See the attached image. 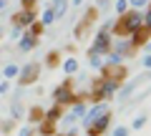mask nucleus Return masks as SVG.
Returning a JSON list of instances; mask_svg holds the SVG:
<instances>
[{
  "instance_id": "1",
  "label": "nucleus",
  "mask_w": 151,
  "mask_h": 136,
  "mask_svg": "<svg viewBox=\"0 0 151 136\" xmlns=\"http://www.w3.org/2000/svg\"><path fill=\"white\" fill-rule=\"evenodd\" d=\"M76 98H78V96H76V91H73V83H70V78H65L60 86L53 88V101H55L58 106H63V109H65V106H70Z\"/></svg>"
},
{
  "instance_id": "2",
  "label": "nucleus",
  "mask_w": 151,
  "mask_h": 136,
  "mask_svg": "<svg viewBox=\"0 0 151 136\" xmlns=\"http://www.w3.org/2000/svg\"><path fill=\"white\" fill-rule=\"evenodd\" d=\"M111 43H113V35L108 30H98L96 33V38H93V43L88 45V53H93V55H106L108 50H111Z\"/></svg>"
},
{
  "instance_id": "3",
  "label": "nucleus",
  "mask_w": 151,
  "mask_h": 136,
  "mask_svg": "<svg viewBox=\"0 0 151 136\" xmlns=\"http://www.w3.org/2000/svg\"><path fill=\"white\" fill-rule=\"evenodd\" d=\"M38 78H40V63H35V60H33V63H25L20 71H18V83H20V86H30Z\"/></svg>"
},
{
  "instance_id": "4",
  "label": "nucleus",
  "mask_w": 151,
  "mask_h": 136,
  "mask_svg": "<svg viewBox=\"0 0 151 136\" xmlns=\"http://www.w3.org/2000/svg\"><path fill=\"white\" fill-rule=\"evenodd\" d=\"M106 111H108V104H106V101H101V104H91V109H86V114L81 116V121H78V124L88 131V129H91V124H93L101 114H106Z\"/></svg>"
},
{
  "instance_id": "5",
  "label": "nucleus",
  "mask_w": 151,
  "mask_h": 136,
  "mask_svg": "<svg viewBox=\"0 0 151 136\" xmlns=\"http://www.w3.org/2000/svg\"><path fill=\"white\" fill-rule=\"evenodd\" d=\"M96 86H98V91L103 93V98L108 101V98H113V96H116V91L121 88V81H116V78H111V76H103V78H98Z\"/></svg>"
},
{
  "instance_id": "6",
  "label": "nucleus",
  "mask_w": 151,
  "mask_h": 136,
  "mask_svg": "<svg viewBox=\"0 0 151 136\" xmlns=\"http://www.w3.org/2000/svg\"><path fill=\"white\" fill-rule=\"evenodd\" d=\"M111 50L113 53H119L124 60H129L131 58V53H134V43H131V38H113V43H111Z\"/></svg>"
},
{
  "instance_id": "7",
  "label": "nucleus",
  "mask_w": 151,
  "mask_h": 136,
  "mask_svg": "<svg viewBox=\"0 0 151 136\" xmlns=\"http://www.w3.org/2000/svg\"><path fill=\"white\" fill-rule=\"evenodd\" d=\"M10 20L18 23V25H23V28H28L30 23L38 20V13H35V8H20L15 15H10Z\"/></svg>"
},
{
  "instance_id": "8",
  "label": "nucleus",
  "mask_w": 151,
  "mask_h": 136,
  "mask_svg": "<svg viewBox=\"0 0 151 136\" xmlns=\"http://www.w3.org/2000/svg\"><path fill=\"white\" fill-rule=\"evenodd\" d=\"M108 124H111V111L101 114V116H98V119L91 124V129H88V131H91V134H98V136H103V134H106V129H108Z\"/></svg>"
},
{
  "instance_id": "9",
  "label": "nucleus",
  "mask_w": 151,
  "mask_h": 136,
  "mask_svg": "<svg viewBox=\"0 0 151 136\" xmlns=\"http://www.w3.org/2000/svg\"><path fill=\"white\" fill-rule=\"evenodd\" d=\"M18 48H20V53H30V50L38 48V38L30 33H23V38L18 40Z\"/></svg>"
},
{
  "instance_id": "10",
  "label": "nucleus",
  "mask_w": 151,
  "mask_h": 136,
  "mask_svg": "<svg viewBox=\"0 0 151 136\" xmlns=\"http://www.w3.org/2000/svg\"><path fill=\"white\" fill-rule=\"evenodd\" d=\"M129 38H131V43H134V48H139V45H144L146 40L151 38V30H149V28H144V25H141V28H139L136 33H131Z\"/></svg>"
},
{
  "instance_id": "11",
  "label": "nucleus",
  "mask_w": 151,
  "mask_h": 136,
  "mask_svg": "<svg viewBox=\"0 0 151 136\" xmlns=\"http://www.w3.org/2000/svg\"><path fill=\"white\" fill-rule=\"evenodd\" d=\"M63 106H58V104H53V106H50V109H45L43 111V119L45 121H50V124H58V121H60V116H63Z\"/></svg>"
},
{
  "instance_id": "12",
  "label": "nucleus",
  "mask_w": 151,
  "mask_h": 136,
  "mask_svg": "<svg viewBox=\"0 0 151 136\" xmlns=\"http://www.w3.org/2000/svg\"><path fill=\"white\" fill-rule=\"evenodd\" d=\"M48 8L53 10L55 20H58V18H63L68 13V0H48Z\"/></svg>"
},
{
  "instance_id": "13",
  "label": "nucleus",
  "mask_w": 151,
  "mask_h": 136,
  "mask_svg": "<svg viewBox=\"0 0 151 136\" xmlns=\"http://www.w3.org/2000/svg\"><path fill=\"white\" fill-rule=\"evenodd\" d=\"M60 68H63L65 76H76V73H78V60H76L73 55H68V58L60 63Z\"/></svg>"
},
{
  "instance_id": "14",
  "label": "nucleus",
  "mask_w": 151,
  "mask_h": 136,
  "mask_svg": "<svg viewBox=\"0 0 151 136\" xmlns=\"http://www.w3.org/2000/svg\"><path fill=\"white\" fill-rule=\"evenodd\" d=\"M10 119H25V106L20 104V101H13L10 104Z\"/></svg>"
},
{
  "instance_id": "15",
  "label": "nucleus",
  "mask_w": 151,
  "mask_h": 136,
  "mask_svg": "<svg viewBox=\"0 0 151 136\" xmlns=\"http://www.w3.org/2000/svg\"><path fill=\"white\" fill-rule=\"evenodd\" d=\"M18 71H20V65H15V63H8L5 68H3V78H5V81H13V78H18Z\"/></svg>"
},
{
  "instance_id": "16",
  "label": "nucleus",
  "mask_w": 151,
  "mask_h": 136,
  "mask_svg": "<svg viewBox=\"0 0 151 136\" xmlns=\"http://www.w3.org/2000/svg\"><path fill=\"white\" fill-rule=\"evenodd\" d=\"M38 134L40 136H53L55 134V124H50V121H40V126H38Z\"/></svg>"
},
{
  "instance_id": "17",
  "label": "nucleus",
  "mask_w": 151,
  "mask_h": 136,
  "mask_svg": "<svg viewBox=\"0 0 151 136\" xmlns=\"http://www.w3.org/2000/svg\"><path fill=\"white\" fill-rule=\"evenodd\" d=\"M38 20L43 23V25H53V23H55V15H53V10H50V8L45 5V10L40 13V15H38Z\"/></svg>"
},
{
  "instance_id": "18",
  "label": "nucleus",
  "mask_w": 151,
  "mask_h": 136,
  "mask_svg": "<svg viewBox=\"0 0 151 136\" xmlns=\"http://www.w3.org/2000/svg\"><path fill=\"white\" fill-rule=\"evenodd\" d=\"M43 23H40V20H35V23H30V25H28L25 28V33H30V35H35V38H40V35H43Z\"/></svg>"
},
{
  "instance_id": "19",
  "label": "nucleus",
  "mask_w": 151,
  "mask_h": 136,
  "mask_svg": "<svg viewBox=\"0 0 151 136\" xmlns=\"http://www.w3.org/2000/svg\"><path fill=\"white\" fill-rule=\"evenodd\" d=\"M146 124H149V114H141V116H136V119L131 121V131H139V129H144Z\"/></svg>"
},
{
  "instance_id": "20",
  "label": "nucleus",
  "mask_w": 151,
  "mask_h": 136,
  "mask_svg": "<svg viewBox=\"0 0 151 136\" xmlns=\"http://www.w3.org/2000/svg\"><path fill=\"white\" fill-rule=\"evenodd\" d=\"M28 116H30V124H40V121H43V109H40V106H33V109L28 111Z\"/></svg>"
},
{
  "instance_id": "21",
  "label": "nucleus",
  "mask_w": 151,
  "mask_h": 136,
  "mask_svg": "<svg viewBox=\"0 0 151 136\" xmlns=\"http://www.w3.org/2000/svg\"><path fill=\"white\" fill-rule=\"evenodd\" d=\"M88 65H91L93 71H101V68H103V55H93V53H88Z\"/></svg>"
},
{
  "instance_id": "22",
  "label": "nucleus",
  "mask_w": 151,
  "mask_h": 136,
  "mask_svg": "<svg viewBox=\"0 0 151 136\" xmlns=\"http://www.w3.org/2000/svg\"><path fill=\"white\" fill-rule=\"evenodd\" d=\"M96 18H98V8H86V13H83V23L91 25V23H96Z\"/></svg>"
},
{
  "instance_id": "23",
  "label": "nucleus",
  "mask_w": 151,
  "mask_h": 136,
  "mask_svg": "<svg viewBox=\"0 0 151 136\" xmlns=\"http://www.w3.org/2000/svg\"><path fill=\"white\" fill-rule=\"evenodd\" d=\"M23 33H25V28L18 25V23H13V25H10V40H20Z\"/></svg>"
},
{
  "instance_id": "24",
  "label": "nucleus",
  "mask_w": 151,
  "mask_h": 136,
  "mask_svg": "<svg viewBox=\"0 0 151 136\" xmlns=\"http://www.w3.org/2000/svg\"><path fill=\"white\" fill-rule=\"evenodd\" d=\"M126 10H129V0H116V3H113V13H116V15H124Z\"/></svg>"
},
{
  "instance_id": "25",
  "label": "nucleus",
  "mask_w": 151,
  "mask_h": 136,
  "mask_svg": "<svg viewBox=\"0 0 151 136\" xmlns=\"http://www.w3.org/2000/svg\"><path fill=\"white\" fill-rule=\"evenodd\" d=\"M149 3H151V0H129V8H134V10H144Z\"/></svg>"
},
{
  "instance_id": "26",
  "label": "nucleus",
  "mask_w": 151,
  "mask_h": 136,
  "mask_svg": "<svg viewBox=\"0 0 151 136\" xmlns=\"http://www.w3.org/2000/svg\"><path fill=\"white\" fill-rule=\"evenodd\" d=\"M129 134H131V129H129V126H116L111 136H129Z\"/></svg>"
},
{
  "instance_id": "27",
  "label": "nucleus",
  "mask_w": 151,
  "mask_h": 136,
  "mask_svg": "<svg viewBox=\"0 0 151 136\" xmlns=\"http://www.w3.org/2000/svg\"><path fill=\"white\" fill-rule=\"evenodd\" d=\"M55 63H58V53H48V58H45V65H50V68H53Z\"/></svg>"
},
{
  "instance_id": "28",
  "label": "nucleus",
  "mask_w": 151,
  "mask_h": 136,
  "mask_svg": "<svg viewBox=\"0 0 151 136\" xmlns=\"http://www.w3.org/2000/svg\"><path fill=\"white\" fill-rule=\"evenodd\" d=\"M10 91V81H0V96H5Z\"/></svg>"
},
{
  "instance_id": "29",
  "label": "nucleus",
  "mask_w": 151,
  "mask_h": 136,
  "mask_svg": "<svg viewBox=\"0 0 151 136\" xmlns=\"http://www.w3.org/2000/svg\"><path fill=\"white\" fill-rule=\"evenodd\" d=\"M18 136H33V126H23V129L18 131Z\"/></svg>"
},
{
  "instance_id": "30",
  "label": "nucleus",
  "mask_w": 151,
  "mask_h": 136,
  "mask_svg": "<svg viewBox=\"0 0 151 136\" xmlns=\"http://www.w3.org/2000/svg\"><path fill=\"white\" fill-rule=\"evenodd\" d=\"M38 0H20V8H35Z\"/></svg>"
},
{
  "instance_id": "31",
  "label": "nucleus",
  "mask_w": 151,
  "mask_h": 136,
  "mask_svg": "<svg viewBox=\"0 0 151 136\" xmlns=\"http://www.w3.org/2000/svg\"><path fill=\"white\" fill-rule=\"evenodd\" d=\"M141 63H144L146 71H151V53H149V55H144V60H141Z\"/></svg>"
},
{
  "instance_id": "32",
  "label": "nucleus",
  "mask_w": 151,
  "mask_h": 136,
  "mask_svg": "<svg viewBox=\"0 0 151 136\" xmlns=\"http://www.w3.org/2000/svg\"><path fill=\"white\" fill-rule=\"evenodd\" d=\"M8 5H10V0H0V13H8Z\"/></svg>"
},
{
  "instance_id": "33",
  "label": "nucleus",
  "mask_w": 151,
  "mask_h": 136,
  "mask_svg": "<svg viewBox=\"0 0 151 136\" xmlns=\"http://www.w3.org/2000/svg\"><path fill=\"white\" fill-rule=\"evenodd\" d=\"M78 5H83V0H70V8H78Z\"/></svg>"
},
{
  "instance_id": "34",
  "label": "nucleus",
  "mask_w": 151,
  "mask_h": 136,
  "mask_svg": "<svg viewBox=\"0 0 151 136\" xmlns=\"http://www.w3.org/2000/svg\"><path fill=\"white\" fill-rule=\"evenodd\" d=\"M144 48H146V53H151V38H149V40L144 43Z\"/></svg>"
},
{
  "instance_id": "35",
  "label": "nucleus",
  "mask_w": 151,
  "mask_h": 136,
  "mask_svg": "<svg viewBox=\"0 0 151 136\" xmlns=\"http://www.w3.org/2000/svg\"><path fill=\"white\" fill-rule=\"evenodd\" d=\"M98 5H101V8H103V5H108V0H98Z\"/></svg>"
},
{
  "instance_id": "36",
  "label": "nucleus",
  "mask_w": 151,
  "mask_h": 136,
  "mask_svg": "<svg viewBox=\"0 0 151 136\" xmlns=\"http://www.w3.org/2000/svg\"><path fill=\"white\" fill-rule=\"evenodd\" d=\"M88 136H98V134H91V131H88Z\"/></svg>"
},
{
  "instance_id": "37",
  "label": "nucleus",
  "mask_w": 151,
  "mask_h": 136,
  "mask_svg": "<svg viewBox=\"0 0 151 136\" xmlns=\"http://www.w3.org/2000/svg\"><path fill=\"white\" fill-rule=\"evenodd\" d=\"M0 81H3V73H0Z\"/></svg>"
}]
</instances>
